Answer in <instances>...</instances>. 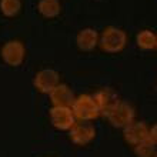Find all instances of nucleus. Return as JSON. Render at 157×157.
I'll list each match as a JSON object with an SVG mask.
<instances>
[{"mask_svg": "<svg viewBox=\"0 0 157 157\" xmlns=\"http://www.w3.org/2000/svg\"><path fill=\"white\" fill-rule=\"evenodd\" d=\"M127 44V34L123 29L109 26L99 39V46L106 53H119Z\"/></svg>", "mask_w": 157, "mask_h": 157, "instance_id": "1", "label": "nucleus"}, {"mask_svg": "<svg viewBox=\"0 0 157 157\" xmlns=\"http://www.w3.org/2000/svg\"><path fill=\"white\" fill-rule=\"evenodd\" d=\"M71 112L78 121H93L100 116L99 107L90 94H80L76 97L75 103L71 104Z\"/></svg>", "mask_w": 157, "mask_h": 157, "instance_id": "2", "label": "nucleus"}, {"mask_svg": "<svg viewBox=\"0 0 157 157\" xmlns=\"http://www.w3.org/2000/svg\"><path fill=\"white\" fill-rule=\"evenodd\" d=\"M0 54H2V59L4 60L6 64L12 67H17L20 66L23 60H25L26 56L25 44L20 40H9L2 46Z\"/></svg>", "mask_w": 157, "mask_h": 157, "instance_id": "3", "label": "nucleus"}, {"mask_svg": "<svg viewBox=\"0 0 157 157\" xmlns=\"http://www.w3.org/2000/svg\"><path fill=\"white\" fill-rule=\"evenodd\" d=\"M134 116H136V112H134V107L132 104L120 100V103L113 109V112L107 116V120L114 127L124 128L127 124L134 121Z\"/></svg>", "mask_w": 157, "mask_h": 157, "instance_id": "4", "label": "nucleus"}, {"mask_svg": "<svg viewBox=\"0 0 157 157\" xmlns=\"http://www.w3.org/2000/svg\"><path fill=\"white\" fill-rule=\"evenodd\" d=\"M50 121L57 130H64L69 132L76 124V117L71 112V107H53L49 112Z\"/></svg>", "mask_w": 157, "mask_h": 157, "instance_id": "5", "label": "nucleus"}, {"mask_svg": "<svg viewBox=\"0 0 157 157\" xmlns=\"http://www.w3.org/2000/svg\"><path fill=\"white\" fill-rule=\"evenodd\" d=\"M97 107H99V112L100 114L107 117L110 113L113 112V109L116 107L117 104L120 103V99H119V94L116 91L110 89V87H104L101 90H99L93 96Z\"/></svg>", "mask_w": 157, "mask_h": 157, "instance_id": "6", "label": "nucleus"}, {"mask_svg": "<svg viewBox=\"0 0 157 157\" xmlns=\"http://www.w3.org/2000/svg\"><path fill=\"white\" fill-rule=\"evenodd\" d=\"M70 140L77 146H86L94 140L96 137V128L89 121H80L76 123L73 127L69 130Z\"/></svg>", "mask_w": 157, "mask_h": 157, "instance_id": "7", "label": "nucleus"}, {"mask_svg": "<svg viewBox=\"0 0 157 157\" xmlns=\"http://www.w3.org/2000/svg\"><path fill=\"white\" fill-rule=\"evenodd\" d=\"M60 76L53 69H43L34 76L33 84L36 90L43 93V94H50L56 86H59Z\"/></svg>", "mask_w": 157, "mask_h": 157, "instance_id": "8", "label": "nucleus"}, {"mask_svg": "<svg viewBox=\"0 0 157 157\" xmlns=\"http://www.w3.org/2000/svg\"><path fill=\"white\" fill-rule=\"evenodd\" d=\"M150 127L144 121H132L123 128V139L127 141L128 144L136 146L141 141L149 139Z\"/></svg>", "mask_w": 157, "mask_h": 157, "instance_id": "9", "label": "nucleus"}, {"mask_svg": "<svg viewBox=\"0 0 157 157\" xmlns=\"http://www.w3.org/2000/svg\"><path fill=\"white\" fill-rule=\"evenodd\" d=\"M49 96L52 104L56 107H71V104L75 103L76 99L73 90L67 84H62V83H59V86L54 87Z\"/></svg>", "mask_w": 157, "mask_h": 157, "instance_id": "10", "label": "nucleus"}, {"mask_svg": "<svg viewBox=\"0 0 157 157\" xmlns=\"http://www.w3.org/2000/svg\"><path fill=\"white\" fill-rule=\"evenodd\" d=\"M99 39H100V36L94 29L86 27V29L80 30L77 33L76 43H77L78 49L83 50V52H91L96 46L99 44Z\"/></svg>", "mask_w": 157, "mask_h": 157, "instance_id": "11", "label": "nucleus"}, {"mask_svg": "<svg viewBox=\"0 0 157 157\" xmlns=\"http://www.w3.org/2000/svg\"><path fill=\"white\" fill-rule=\"evenodd\" d=\"M37 10L46 19H53L62 12L60 0H40L37 4Z\"/></svg>", "mask_w": 157, "mask_h": 157, "instance_id": "12", "label": "nucleus"}, {"mask_svg": "<svg viewBox=\"0 0 157 157\" xmlns=\"http://www.w3.org/2000/svg\"><path fill=\"white\" fill-rule=\"evenodd\" d=\"M156 39L157 36L151 32V30H141L139 32V34L136 36V41H137V46L143 50H151L156 47Z\"/></svg>", "mask_w": 157, "mask_h": 157, "instance_id": "13", "label": "nucleus"}, {"mask_svg": "<svg viewBox=\"0 0 157 157\" xmlns=\"http://www.w3.org/2000/svg\"><path fill=\"white\" fill-rule=\"evenodd\" d=\"M21 9L20 0H0V10L6 17H14Z\"/></svg>", "mask_w": 157, "mask_h": 157, "instance_id": "14", "label": "nucleus"}, {"mask_svg": "<svg viewBox=\"0 0 157 157\" xmlns=\"http://www.w3.org/2000/svg\"><path fill=\"white\" fill-rule=\"evenodd\" d=\"M133 147H134V154L137 157H154V154H156V146L151 143L150 139L141 141Z\"/></svg>", "mask_w": 157, "mask_h": 157, "instance_id": "15", "label": "nucleus"}, {"mask_svg": "<svg viewBox=\"0 0 157 157\" xmlns=\"http://www.w3.org/2000/svg\"><path fill=\"white\" fill-rule=\"evenodd\" d=\"M149 139L151 140V143H153V144L157 147V123H156V124H153V126L150 127Z\"/></svg>", "mask_w": 157, "mask_h": 157, "instance_id": "16", "label": "nucleus"}, {"mask_svg": "<svg viewBox=\"0 0 157 157\" xmlns=\"http://www.w3.org/2000/svg\"><path fill=\"white\" fill-rule=\"evenodd\" d=\"M154 49H157V39H156V47H154Z\"/></svg>", "mask_w": 157, "mask_h": 157, "instance_id": "17", "label": "nucleus"}, {"mask_svg": "<svg viewBox=\"0 0 157 157\" xmlns=\"http://www.w3.org/2000/svg\"><path fill=\"white\" fill-rule=\"evenodd\" d=\"M154 157H157V151H156V154H154Z\"/></svg>", "mask_w": 157, "mask_h": 157, "instance_id": "18", "label": "nucleus"}, {"mask_svg": "<svg viewBox=\"0 0 157 157\" xmlns=\"http://www.w3.org/2000/svg\"><path fill=\"white\" fill-rule=\"evenodd\" d=\"M156 89H157V82H156Z\"/></svg>", "mask_w": 157, "mask_h": 157, "instance_id": "19", "label": "nucleus"}]
</instances>
